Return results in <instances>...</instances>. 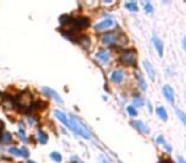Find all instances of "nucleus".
<instances>
[{"mask_svg":"<svg viewBox=\"0 0 186 163\" xmlns=\"http://www.w3.org/2000/svg\"><path fill=\"white\" fill-rule=\"evenodd\" d=\"M15 105L18 106L19 110L23 111H28L32 108L33 105V100H32V94L29 92H22L15 100Z\"/></svg>","mask_w":186,"mask_h":163,"instance_id":"obj_1","label":"nucleus"},{"mask_svg":"<svg viewBox=\"0 0 186 163\" xmlns=\"http://www.w3.org/2000/svg\"><path fill=\"white\" fill-rule=\"evenodd\" d=\"M69 124H70V130H73V131L77 133L78 135L83 136V138H86V139H89V138H91L89 131H88V130H87L83 125H82V122H79V121L77 120L74 116H71V117L69 118Z\"/></svg>","mask_w":186,"mask_h":163,"instance_id":"obj_2","label":"nucleus"},{"mask_svg":"<svg viewBox=\"0 0 186 163\" xmlns=\"http://www.w3.org/2000/svg\"><path fill=\"white\" fill-rule=\"evenodd\" d=\"M119 60L124 65L133 66V65H135V62H137V52L134 50H125L124 52H121Z\"/></svg>","mask_w":186,"mask_h":163,"instance_id":"obj_3","label":"nucleus"},{"mask_svg":"<svg viewBox=\"0 0 186 163\" xmlns=\"http://www.w3.org/2000/svg\"><path fill=\"white\" fill-rule=\"evenodd\" d=\"M74 23V27L69 29L71 33H75V32H78L79 29H83V28H87L89 26V20L88 18H84V17H80V18H77L75 20H73Z\"/></svg>","mask_w":186,"mask_h":163,"instance_id":"obj_4","label":"nucleus"},{"mask_svg":"<svg viewBox=\"0 0 186 163\" xmlns=\"http://www.w3.org/2000/svg\"><path fill=\"white\" fill-rule=\"evenodd\" d=\"M101 41L106 45H116L119 42V35L116 32H108V33H105L101 37Z\"/></svg>","mask_w":186,"mask_h":163,"instance_id":"obj_5","label":"nucleus"},{"mask_svg":"<svg viewBox=\"0 0 186 163\" xmlns=\"http://www.w3.org/2000/svg\"><path fill=\"white\" fill-rule=\"evenodd\" d=\"M115 26V20L113 19H103L102 22H99V23L96 26V31H98V32H102V31H106V29H108V28H111V27H113Z\"/></svg>","mask_w":186,"mask_h":163,"instance_id":"obj_6","label":"nucleus"},{"mask_svg":"<svg viewBox=\"0 0 186 163\" xmlns=\"http://www.w3.org/2000/svg\"><path fill=\"white\" fill-rule=\"evenodd\" d=\"M42 92L45 93V94H47L49 97H51V98L53 100H55L57 103H63L64 101H63V98H61V97L59 96V93L56 92V91H54V89H51V88H49V87H44L42 88Z\"/></svg>","mask_w":186,"mask_h":163,"instance_id":"obj_7","label":"nucleus"},{"mask_svg":"<svg viewBox=\"0 0 186 163\" xmlns=\"http://www.w3.org/2000/svg\"><path fill=\"white\" fill-rule=\"evenodd\" d=\"M143 66H144V70L147 71L149 79L154 82V79H156V74H154V69H153V66L150 65V62H149L148 60H144V61H143Z\"/></svg>","mask_w":186,"mask_h":163,"instance_id":"obj_8","label":"nucleus"},{"mask_svg":"<svg viewBox=\"0 0 186 163\" xmlns=\"http://www.w3.org/2000/svg\"><path fill=\"white\" fill-rule=\"evenodd\" d=\"M96 58H97V60L99 62H108V60H110V52L107 50H99L97 52Z\"/></svg>","mask_w":186,"mask_h":163,"instance_id":"obj_9","label":"nucleus"},{"mask_svg":"<svg viewBox=\"0 0 186 163\" xmlns=\"http://www.w3.org/2000/svg\"><path fill=\"white\" fill-rule=\"evenodd\" d=\"M163 96L166 97V100L170 103H173V89L170 85H164L163 87Z\"/></svg>","mask_w":186,"mask_h":163,"instance_id":"obj_10","label":"nucleus"},{"mask_svg":"<svg viewBox=\"0 0 186 163\" xmlns=\"http://www.w3.org/2000/svg\"><path fill=\"white\" fill-rule=\"evenodd\" d=\"M153 45H154V47H156L158 55L162 56L163 55V43H162V41L157 36H153Z\"/></svg>","mask_w":186,"mask_h":163,"instance_id":"obj_11","label":"nucleus"},{"mask_svg":"<svg viewBox=\"0 0 186 163\" xmlns=\"http://www.w3.org/2000/svg\"><path fill=\"white\" fill-rule=\"evenodd\" d=\"M55 116L59 118V120L61 121V122H63L66 127H69L70 129V124H69V118H68V116L64 114V112H61V111H59V110H56L55 111Z\"/></svg>","mask_w":186,"mask_h":163,"instance_id":"obj_12","label":"nucleus"},{"mask_svg":"<svg viewBox=\"0 0 186 163\" xmlns=\"http://www.w3.org/2000/svg\"><path fill=\"white\" fill-rule=\"evenodd\" d=\"M133 125L135 126L140 133H144V134H149V127L144 124V122H142V121H134L133 122Z\"/></svg>","mask_w":186,"mask_h":163,"instance_id":"obj_13","label":"nucleus"},{"mask_svg":"<svg viewBox=\"0 0 186 163\" xmlns=\"http://www.w3.org/2000/svg\"><path fill=\"white\" fill-rule=\"evenodd\" d=\"M122 78H124V73L121 70H115L111 74V80L115 83H120L122 80Z\"/></svg>","mask_w":186,"mask_h":163,"instance_id":"obj_14","label":"nucleus"},{"mask_svg":"<svg viewBox=\"0 0 186 163\" xmlns=\"http://www.w3.org/2000/svg\"><path fill=\"white\" fill-rule=\"evenodd\" d=\"M12 140H13V136L8 131L3 133L2 136H0V143H2V144H9V143H12Z\"/></svg>","mask_w":186,"mask_h":163,"instance_id":"obj_15","label":"nucleus"},{"mask_svg":"<svg viewBox=\"0 0 186 163\" xmlns=\"http://www.w3.org/2000/svg\"><path fill=\"white\" fill-rule=\"evenodd\" d=\"M157 115L159 116L161 120H163V121H167V120H168V116H167V111H166V108L162 107V106L157 107Z\"/></svg>","mask_w":186,"mask_h":163,"instance_id":"obj_16","label":"nucleus"},{"mask_svg":"<svg viewBox=\"0 0 186 163\" xmlns=\"http://www.w3.org/2000/svg\"><path fill=\"white\" fill-rule=\"evenodd\" d=\"M2 103H3V106H5L6 108H13L14 107V105H15V102H13V100L10 98V97H4V100L2 101Z\"/></svg>","mask_w":186,"mask_h":163,"instance_id":"obj_17","label":"nucleus"},{"mask_svg":"<svg viewBox=\"0 0 186 163\" xmlns=\"http://www.w3.org/2000/svg\"><path fill=\"white\" fill-rule=\"evenodd\" d=\"M37 139H38V142H40L41 144H46V143H47V140H49L47 135L42 131V130H40V131L37 133Z\"/></svg>","mask_w":186,"mask_h":163,"instance_id":"obj_18","label":"nucleus"},{"mask_svg":"<svg viewBox=\"0 0 186 163\" xmlns=\"http://www.w3.org/2000/svg\"><path fill=\"white\" fill-rule=\"evenodd\" d=\"M176 114H177V116L180 117V120L182 121V124L186 126V115H185V112H182L180 108H176Z\"/></svg>","mask_w":186,"mask_h":163,"instance_id":"obj_19","label":"nucleus"},{"mask_svg":"<svg viewBox=\"0 0 186 163\" xmlns=\"http://www.w3.org/2000/svg\"><path fill=\"white\" fill-rule=\"evenodd\" d=\"M70 22H73V19H71V17L70 15H63V17H60V23L61 24H68V23H70Z\"/></svg>","mask_w":186,"mask_h":163,"instance_id":"obj_20","label":"nucleus"},{"mask_svg":"<svg viewBox=\"0 0 186 163\" xmlns=\"http://www.w3.org/2000/svg\"><path fill=\"white\" fill-rule=\"evenodd\" d=\"M125 6L129 9V10H131V12H138V5H137V3H126L125 4Z\"/></svg>","mask_w":186,"mask_h":163,"instance_id":"obj_21","label":"nucleus"},{"mask_svg":"<svg viewBox=\"0 0 186 163\" xmlns=\"http://www.w3.org/2000/svg\"><path fill=\"white\" fill-rule=\"evenodd\" d=\"M50 157H51V159H54L57 163L61 162V159H63V158H61V156H60V153H57V152H53V153L50 154Z\"/></svg>","mask_w":186,"mask_h":163,"instance_id":"obj_22","label":"nucleus"},{"mask_svg":"<svg viewBox=\"0 0 186 163\" xmlns=\"http://www.w3.org/2000/svg\"><path fill=\"white\" fill-rule=\"evenodd\" d=\"M138 82H139L140 88H142L143 91H146V89H147V83H146V80L143 79V77H142V75H138Z\"/></svg>","mask_w":186,"mask_h":163,"instance_id":"obj_23","label":"nucleus"},{"mask_svg":"<svg viewBox=\"0 0 186 163\" xmlns=\"http://www.w3.org/2000/svg\"><path fill=\"white\" fill-rule=\"evenodd\" d=\"M143 5H144V10H146L147 13H149V14H150V13H153V10H154V9H153V6H152V4H150L149 2L143 3Z\"/></svg>","mask_w":186,"mask_h":163,"instance_id":"obj_24","label":"nucleus"},{"mask_svg":"<svg viewBox=\"0 0 186 163\" xmlns=\"http://www.w3.org/2000/svg\"><path fill=\"white\" fill-rule=\"evenodd\" d=\"M126 111H128V114L130 116H137V110H135V107H134V106H129L126 108Z\"/></svg>","mask_w":186,"mask_h":163,"instance_id":"obj_25","label":"nucleus"},{"mask_svg":"<svg viewBox=\"0 0 186 163\" xmlns=\"http://www.w3.org/2000/svg\"><path fill=\"white\" fill-rule=\"evenodd\" d=\"M9 152H10V153H12V154H14V156H22V152H20V149H17V148H10L9 149Z\"/></svg>","mask_w":186,"mask_h":163,"instance_id":"obj_26","label":"nucleus"},{"mask_svg":"<svg viewBox=\"0 0 186 163\" xmlns=\"http://www.w3.org/2000/svg\"><path fill=\"white\" fill-rule=\"evenodd\" d=\"M134 105L135 106H143V101H142L140 97H135V98H134Z\"/></svg>","mask_w":186,"mask_h":163,"instance_id":"obj_27","label":"nucleus"},{"mask_svg":"<svg viewBox=\"0 0 186 163\" xmlns=\"http://www.w3.org/2000/svg\"><path fill=\"white\" fill-rule=\"evenodd\" d=\"M18 135H19V138H22V139L24 140V142H26V140H27V138H26V134H24V130H23L22 127H20V130H19V133H18Z\"/></svg>","mask_w":186,"mask_h":163,"instance_id":"obj_28","label":"nucleus"},{"mask_svg":"<svg viewBox=\"0 0 186 163\" xmlns=\"http://www.w3.org/2000/svg\"><path fill=\"white\" fill-rule=\"evenodd\" d=\"M20 152H22V156H23V157H26V158H27V157L29 156V153H28V150H27L26 148H22V149H20Z\"/></svg>","mask_w":186,"mask_h":163,"instance_id":"obj_29","label":"nucleus"},{"mask_svg":"<svg viewBox=\"0 0 186 163\" xmlns=\"http://www.w3.org/2000/svg\"><path fill=\"white\" fill-rule=\"evenodd\" d=\"M163 147L166 148V150H167V152H171V150H172V148H171V147H170V145L166 143V140H164V143H163Z\"/></svg>","mask_w":186,"mask_h":163,"instance_id":"obj_30","label":"nucleus"},{"mask_svg":"<svg viewBox=\"0 0 186 163\" xmlns=\"http://www.w3.org/2000/svg\"><path fill=\"white\" fill-rule=\"evenodd\" d=\"M177 161H179V163H186V161L182 157H177Z\"/></svg>","mask_w":186,"mask_h":163,"instance_id":"obj_31","label":"nucleus"},{"mask_svg":"<svg viewBox=\"0 0 186 163\" xmlns=\"http://www.w3.org/2000/svg\"><path fill=\"white\" fill-rule=\"evenodd\" d=\"M182 46H184V50H185V52H186V37L182 40Z\"/></svg>","mask_w":186,"mask_h":163,"instance_id":"obj_32","label":"nucleus"},{"mask_svg":"<svg viewBox=\"0 0 186 163\" xmlns=\"http://www.w3.org/2000/svg\"><path fill=\"white\" fill-rule=\"evenodd\" d=\"M3 126H4V124H3V121H0V131H2V129H3Z\"/></svg>","mask_w":186,"mask_h":163,"instance_id":"obj_33","label":"nucleus"},{"mask_svg":"<svg viewBox=\"0 0 186 163\" xmlns=\"http://www.w3.org/2000/svg\"><path fill=\"white\" fill-rule=\"evenodd\" d=\"M28 163H35V162H28Z\"/></svg>","mask_w":186,"mask_h":163,"instance_id":"obj_34","label":"nucleus"}]
</instances>
